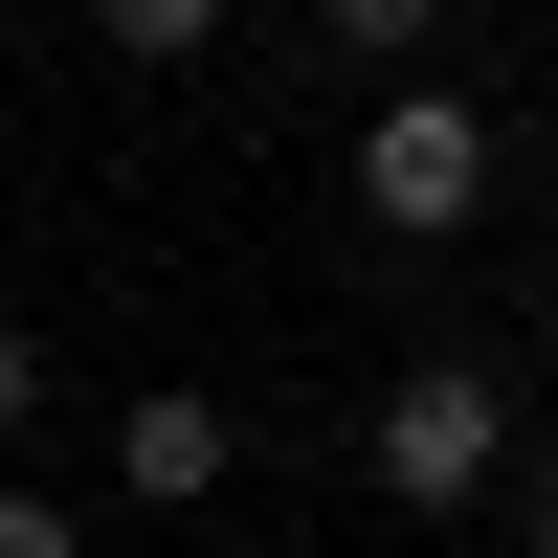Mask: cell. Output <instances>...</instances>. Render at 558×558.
I'll return each mask as SVG.
<instances>
[{
  "label": "cell",
  "instance_id": "obj_5",
  "mask_svg": "<svg viewBox=\"0 0 558 558\" xmlns=\"http://www.w3.org/2000/svg\"><path fill=\"white\" fill-rule=\"evenodd\" d=\"M313 23H336V45H357V68H380V89H402V68H425V45H447V0H313Z\"/></svg>",
  "mask_w": 558,
  "mask_h": 558
},
{
  "label": "cell",
  "instance_id": "obj_6",
  "mask_svg": "<svg viewBox=\"0 0 558 558\" xmlns=\"http://www.w3.org/2000/svg\"><path fill=\"white\" fill-rule=\"evenodd\" d=\"M0 558H89V514H68V492H23V470H0Z\"/></svg>",
  "mask_w": 558,
  "mask_h": 558
},
{
  "label": "cell",
  "instance_id": "obj_7",
  "mask_svg": "<svg viewBox=\"0 0 558 558\" xmlns=\"http://www.w3.org/2000/svg\"><path fill=\"white\" fill-rule=\"evenodd\" d=\"M23 425H45V336L0 313V447H23Z\"/></svg>",
  "mask_w": 558,
  "mask_h": 558
},
{
  "label": "cell",
  "instance_id": "obj_3",
  "mask_svg": "<svg viewBox=\"0 0 558 558\" xmlns=\"http://www.w3.org/2000/svg\"><path fill=\"white\" fill-rule=\"evenodd\" d=\"M223 470H246V425H223L202 380H134L112 402V492L134 514H223Z\"/></svg>",
  "mask_w": 558,
  "mask_h": 558
},
{
  "label": "cell",
  "instance_id": "obj_2",
  "mask_svg": "<svg viewBox=\"0 0 558 558\" xmlns=\"http://www.w3.org/2000/svg\"><path fill=\"white\" fill-rule=\"evenodd\" d=\"M357 223H380V246H470L492 223V112L447 68H402L380 112H357Z\"/></svg>",
  "mask_w": 558,
  "mask_h": 558
},
{
  "label": "cell",
  "instance_id": "obj_1",
  "mask_svg": "<svg viewBox=\"0 0 558 558\" xmlns=\"http://www.w3.org/2000/svg\"><path fill=\"white\" fill-rule=\"evenodd\" d=\"M514 380H492V357L470 336H425V357H402V380H380V425H357V470H380L402 492V514H514Z\"/></svg>",
  "mask_w": 558,
  "mask_h": 558
},
{
  "label": "cell",
  "instance_id": "obj_9",
  "mask_svg": "<svg viewBox=\"0 0 558 558\" xmlns=\"http://www.w3.org/2000/svg\"><path fill=\"white\" fill-rule=\"evenodd\" d=\"M0 45H23V23H0Z\"/></svg>",
  "mask_w": 558,
  "mask_h": 558
},
{
  "label": "cell",
  "instance_id": "obj_4",
  "mask_svg": "<svg viewBox=\"0 0 558 558\" xmlns=\"http://www.w3.org/2000/svg\"><path fill=\"white\" fill-rule=\"evenodd\" d=\"M89 23H112V68H202V45H223V0H89Z\"/></svg>",
  "mask_w": 558,
  "mask_h": 558
},
{
  "label": "cell",
  "instance_id": "obj_8",
  "mask_svg": "<svg viewBox=\"0 0 558 558\" xmlns=\"http://www.w3.org/2000/svg\"><path fill=\"white\" fill-rule=\"evenodd\" d=\"M514 558H558V447H514Z\"/></svg>",
  "mask_w": 558,
  "mask_h": 558
}]
</instances>
